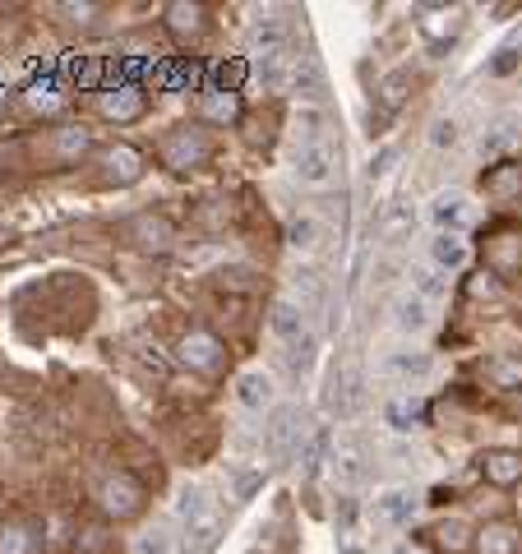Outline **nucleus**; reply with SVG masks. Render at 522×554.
Instances as JSON below:
<instances>
[{"label": "nucleus", "instance_id": "nucleus-1", "mask_svg": "<svg viewBox=\"0 0 522 554\" xmlns=\"http://www.w3.org/2000/svg\"><path fill=\"white\" fill-rule=\"evenodd\" d=\"M268 328H273V337L287 346V361H291L296 370H306V365L315 361V333H310V323H306V310H301V305L277 301V305H273V314H268Z\"/></svg>", "mask_w": 522, "mask_h": 554}, {"label": "nucleus", "instance_id": "nucleus-2", "mask_svg": "<svg viewBox=\"0 0 522 554\" xmlns=\"http://www.w3.org/2000/svg\"><path fill=\"white\" fill-rule=\"evenodd\" d=\"M291 171H296V180H306V185H329L333 171H338V149L329 144V138L301 144L296 158H291Z\"/></svg>", "mask_w": 522, "mask_h": 554}, {"label": "nucleus", "instance_id": "nucleus-3", "mask_svg": "<svg viewBox=\"0 0 522 554\" xmlns=\"http://www.w3.org/2000/svg\"><path fill=\"white\" fill-rule=\"evenodd\" d=\"M250 51H255L259 60H282V56H291V33H287V24L259 19V24L250 28Z\"/></svg>", "mask_w": 522, "mask_h": 554}, {"label": "nucleus", "instance_id": "nucleus-4", "mask_svg": "<svg viewBox=\"0 0 522 554\" xmlns=\"http://www.w3.org/2000/svg\"><path fill=\"white\" fill-rule=\"evenodd\" d=\"M162 158H167V167L185 171V167H199L208 158V144H204L199 129H181V134H172L167 144H162Z\"/></svg>", "mask_w": 522, "mask_h": 554}, {"label": "nucleus", "instance_id": "nucleus-5", "mask_svg": "<svg viewBox=\"0 0 522 554\" xmlns=\"http://www.w3.org/2000/svg\"><path fill=\"white\" fill-rule=\"evenodd\" d=\"M139 504H143V490H139L130 476H116V480L102 485V508L111 518H130V513H139Z\"/></svg>", "mask_w": 522, "mask_h": 554}, {"label": "nucleus", "instance_id": "nucleus-6", "mask_svg": "<svg viewBox=\"0 0 522 554\" xmlns=\"http://www.w3.org/2000/svg\"><path fill=\"white\" fill-rule=\"evenodd\" d=\"M296 435H301V411L296 406H277L273 411V421H268V453L273 457H287Z\"/></svg>", "mask_w": 522, "mask_h": 554}, {"label": "nucleus", "instance_id": "nucleus-7", "mask_svg": "<svg viewBox=\"0 0 522 554\" xmlns=\"http://www.w3.org/2000/svg\"><path fill=\"white\" fill-rule=\"evenodd\" d=\"M181 361H185L190 370H217V365H222V346H217V337H208V333H190V337L181 342Z\"/></svg>", "mask_w": 522, "mask_h": 554}, {"label": "nucleus", "instance_id": "nucleus-8", "mask_svg": "<svg viewBox=\"0 0 522 554\" xmlns=\"http://www.w3.org/2000/svg\"><path fill=\"white\" fill-rule=\"evenodd\" d=\"M236 402H241L245 411L273 406V379H268L264 370H245V374L236 379Z\"/></svg>", "mask_w": 522, "mask_h": 554}, {"label": "nucleus", "instance_id": "nucleus-9", "mask_svg": "<svg viewBox=\"0 0 522 554\" xmlns=\"http://www.w3.org/2000/svg\"><path fill=\"white\" fill-rule=\"evenodd\" d=\"M143 93L139 88H116V93H107L102 97V116L107 120H134V116H143Z\"/></svg>", "mask_w": 522, "mask_h": 554}, {"label": "nucleus", "instance_id": "nucleus-10", "mask_svg": "<svg viewBox=\"0 0 522 554\" xmlns=\"http://www.w3.org/2000/svg\"><path fill=\"white\" fill-rule=\"evenodd\" d=\"M393 323H398L402 333H421V328L430 323V301H421L416 292L398 296V305H393Z\"/></svg>", "mask_w": 522, "mask_h": 554}, {"label": "nucleus", "instance_id": "nucleus-11", "mask_svg": "<svg viewBox=\"0 0 522 554\" xmlns=\"http://www.w3.org/2000/svg\"><path fill=\"white\" fill-rule=\"evenodd\" d=\"M130 236H134L139 250H167L172 227H167L162 218H134V222H130Z\"/></svg>", "mask_w": 522, "mask_h": 554}, {"label": "nucleus", "instance_id": "nucleus-12", "mask_svg": "<svg viewBox=\"0 0 522 554\" xmlns=\"http://www.w3.org/2000/svg\"><path fill=\"white\" fill-rule=\"evenodd\" d=\"M42 536L28 527V522H10V527H0V554H37Z\"/></svg>", "mask_w": 522, "mask_h": 554}, {"label": "nucleus", "instance_id": "nucleus-13", "mask_svg": "<svg viewBox=\"0 0 522 554\" xmlns=\"http://www.w3.org/2000/svg\"><path fill=\"white\" fill-rule=\"evenodd\" d=\"M430 259H434L439 268H463V263H467V245H463V236L439 231V236L430 241Z\"/></svg>", "mask_w": 522, "mask_h": 554}, {"label": "nucleus", "instance_id": "nucleus-14", "mask_svg": "<svg viewBox=\"0 0 522 554\" xmlns=\"http://www.w3.org/2000/svg\"><path fill=\"white\" fill-rule=\"evenodd\" d=\"M139 153L134 149H111V153H102V167H107V180H120V185H130V180H139Z\"/></svg>", "mask_w": 522, "mask_h": 554}, {"label": "nucleus", "instance_id": "nucleus-15", "mask_svg": "<svg viewBox=\"0 0 522 554\" xmlns=\"http://www.w3.org/2000/svg\"><path fill=\"white\" fill-rule=\"evenodd\" d=\"M375 518L389 522V527L412 522V495H407V490H389V495H380V499H375Z\"/></svg>", "mask_w": 522, "mask_h": 554}, {"label": "nucleus", "instance_id": "nucleus-16", "mask_svg": "<svg viewBox=\"0 0 522 554\" xmlns=\"http://www.w3.org/2000/svg\"><path fill=\"white\" fill-rule=\"evenodd\" d=\"M176 513H181L190 527H208V522H213V518H208V504H204V490H199V485H185V490H181Z\"/></svg>", "mask_w": 522, "mask_h": 554}, {"label": "nucleus", "instance_id": "nucleus-17", "mask_svg": "<svg viewBox=\"0 0 522 554\" xmlns=\"http://www.w3.org/2000/svg\"><path fill=\"white\" fill-rule=\"evenodd\" d=\"M463 213H467L463 194H439V199H434V208H430V218H434V227H439V231L458 227V222H463Z\"/></svg>", "mask_w": 522, "mask_h": 554}, {"label": "nucleus", "instance_id": "nucleus-18", "mask_svg": "<svg viewBox=\"0 0 522 554\" xmlns=\"http://www.w3.org/2000/svg\"><path fill=\"white\" fill-rule=\"evenodd\" d=\"M384 370L389 374H402V379H425L430 374V356L425 352H398V356L384 361Z\"/></svg>", "mask_w": 522, "mask_h": 554}, {"label": "nucleus", "instance_id": "nucleus-19", "mask_svg": "<svg viewBox=\"0 0 522 554\" xmlns=\"http://www.w3.org/2000/svg\"><path fill=\"white\" fill-rule=\"evenodd\" d=\"M167 24L172 33H199L204 28V5H185V0H176V5H167Z\"/></svg>", "mask_w": 522, "mask_h": 554}, {"label": "nucleus", "instance_id": "nucleus-20", "mask_svg": "<svg viewBox=\"0 0 522 554\" xmlns=\"http://www.w3.org/2000/svg\"><path fill=\"white\" fill-rule=\"evenodd\" d=\"M485 476L499 480V485H508V480L522 476V462H517L513 453H495V457H485Z\"/></svg>", "mask_w": 522, "mask_h": 554}, {"label": "nucleus", "instance_id": "nucleus-21", "mask_svg": "<svg viewBox=\"0 0 522 554\" xmlns=\"http://www.w3.org/2000/svg\"><path fill=\"white\" fill-rule=\"evenodd\" d=\"M172 549H176V540H172L167 527H153V531H143L134 540V554H172Z\"/></svg>", "mask_w": 522, "mask_h": 554}, {"label": "nucleus", "instance_id": "nucleus-22", "mask_svg": "<svg viewBox=\"0 0 522 554\" xmlns=\"http://www.w3.org/2000/svg\"><path fill=\"white\" fill-rule=\"evenodd\" d=\"M412 287H416L421 301H434V296L444 292V282L434 277V268H412Z\"/></svg>", "mask_w": 522, "mask_h": 554}, {"label": "nucleus", "instance_id": "nucleus-23", "mask_svg": "<svg viewBox=\"0 0 522 554\" xmlns=\"http://www.w3.org/2000/svg\"><path fill=\"white\" fill-rule=\"evenodd\" d=\"M315 236H319V222H315V218L291 222V245H296V250H310V245H315Z\"/></svg>", "mask_w": 522, "mask_h": 554}, {"label": "nucleus", "instance_id": "nucleus-24", "mask_svg": "<svg viewBox=\"0 0 522 554\" xmlns=\"http://www.w3.org/2000/svg\"><path fill=\"white\" fill-rule=\"evenodd\" d=\"M402 88H407V69H398V75H389V79H384V111H393V107L407 97Z\"/></svg>", "mask_w": 522, "mask_h": 554}, {"label": "nucleus", "instance_id": "nucleus-25", "mask_svg": "<svg viewBox=\"0 0 522 554\" xmlns=\"http://www.w3.org/2000/svg\"><path fill=\"white\" fill-rule=\"evenodd\" d=\"M291 282H296V292H301V296H306V301H310L315 310L324 305V292H319V282H315V272H296Z\"/></svg>", "mask_w": 522, "mask_h": 554}, {"label": "nucleus", "instance_id": "nucleus-26", "mask_svg": "<svg viewBox=\"0 0 522 554\" xmlns=\"http://www.w3.org/2000/svg\"><path fill=\"white\" fill-rule=\"evenodd\" d=\"M69 69H74V79H79V84H98V75H102V65H98L93 56H79Z\"/></svg>", "mask_w": 522, "mask_h": 554}, {"label": "nucleus", "instance_id": "nucleus-27", "mask_svg": "<svg viewBox=\"0 0 522 554\" xmlns=\"http://www.w3.org/2000/svg\"><path fill=\"white\" fill-rule=\"evenodd\" d=\"M241 79H245V65H236V60H232V65H217V84H222V93H232Z\"/></svg>", "mask_w": 522, "mask_h": 554}, {"label": "nucleus", "instance_id": "nucleus-28", "mask_svg": "<svg viewBox=\"0 0 522 554\" xmlns=\"http://www.w3.org/2000/svg\"><path fill=\"white\" fill-rule=\"evenodd\" d=\"M208 116H217V120L236 116V97H232V93H227V97H208Z\"/></svg>", "mask_w": 522, "mask_h": 554}, {"label": "nucleus", "instance_id": "nucleus-29", "mask_svg": "<svg viewBox=\"0 0 522 554\" xmlns=\"http://www.w3.org/2000/svg\"><path fill=\"white\" fill-rule=\"evenodd\" d=\"M259 480H264V471H241V476H236V499H250Z\"/></svg>", "mask_w": 522, "mask_h": 554}, {"label": "nucleus", "instance_id": "nucleus-30", "mask_svg": "<svg viewBox=\"0 0 522 554\" xmlns=\"http://www.w3.org/2000/svg\"><path fill=\"white\" fill-rule=\"evenodd\" d=\"M430 138H434V144H439V149H444V144H454V138H458V125H454V120H439Z\"/></svg>", "mask_w": 522, "mask_h": 554}, {"label": "nucleus", "instance_id": "nucleus-31", "mask_svg": "<svg viewBox=\"0 0 522 554\" xmlns=\"http://www.w3.org/2000/svg\"><path fill=\"white\" fill-rule=\"evenodd\" d=\"M513 56H517V51H513V46H504V51H499V60L490 65V75H508V69H513Z\"/></svg>", "mask_w": 522, "mask_h": 554}, {"label": "nucleus", "instance_id": "nucleus-32", "mask_svg": "<svg viewBox=\"0 0 522 554\" xmlns=\"http://www.w3.org/2000/svg\"><path fill=\"white\" fill-rule=\"evenodd\" d=\"M485 536H490V549H499V554L508 549V527H490Z\"/></svg>", "mask_w": 522, "mask_h": 554}, {"label": "nucleus", "instance_id": "nucleus-33", "mask_svg": "<svg viewBox=\"0 0 522 554\" xmlns=\"http://www.w3.org/2000/svg\"><path fill=\"white\" fill-rule=\"evenodd\" d=\"M393 554H416V549H412V545H398V549H393Z\"/></svg>", "mask_w": 522, "mask_h": 554}]
</instances>
